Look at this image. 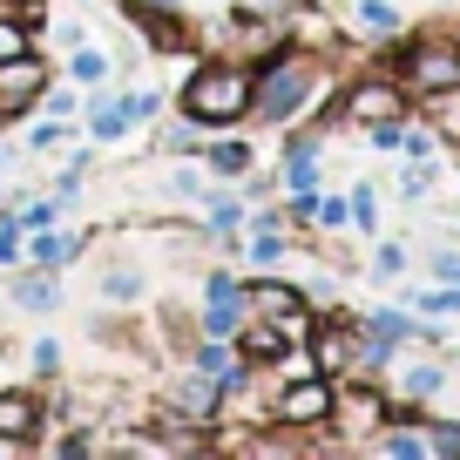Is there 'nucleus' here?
<instances>
[{
    "label": "nucleus",
    "instance_id": "43",
    "mask_svg": "<svg viewBox=\"0 0 460 460\" xmlns=\"http://www.w3.org/2000/svg\"><path fill=\"white\" fill-rule=\"evenodd\" d=\"M454 48H460V41H454Z\"/></svg>",
    "mask_w": 460,
    "mask_h": 460
},
{
    "label": "nucleus",
    "instance_id": "42",
    "mask_svg": "<svg viewBox=\"0 0 460 460\" xmlns=\"http://www.w3.org/2000/svg\"><path fill=\"white\" fill-rule=\"evenodd\" d=\"M0 14H7V0H0Z\"/></svg>",
    "mask_w": 460,
    "mask_h": 460
},
{
    "label": "nucleus",
    "instance_id": "41",
    "mask_svg": "<svg viewBox=\"0 0 460 460\" xmlns=\"http://www.w3.org/2000/svg\"><path fill=\"white\" fill-rule=\"evenodd\" d=\"M433 7H460V0H433Z\"/></svg>",
    "mask_w": 460,
    "mask_h": 460
},
{
    "label": "nucleus",
    "instance_id": "12",
    "mask_svg": "<svg viewBox=\"0 0 460 460\" xmlns=\"http://www.w3.org/2000/svg\"><path fill=\"white\" fill-rule=\"evenodd\" d=\"M420 115L433 122V136H440L447 149H460V82L440 88V95H420Z\"/></svg>",
    "mask_w": 460,
    "mask_h": 460
},
{
    "label": "nucleus",
    "instance_id": "31",
    "mask_svg": "<svg viewBox=\"0 0 460 460\" xmlns=\"http://www.w3.org/2000/svg\"><path fill=\"white\" fill-rule=\"evenodd\" d=\"M352 224H359V230H379V190H373V183L352 190Z\"/></svg>",
    "mask_w": 460,
    "mask_h": 460
},
{
    "label": "nucleus",
    "instance_id": "3",
    "mask_svg": "<svg viewBox=\"0 0 460 460\" xmlns=\"http://www.w3.org/2000/svg\"><path fill=\"white\" fill-rule=\"evenodd\" d=\"M359 352H366L359 318L332 312V318H312V325H305V359H312V373H325V379H352V373H359Z\"/></svg>",
    "mask_w": 460,
    "mask_h": 460
},
{
    "label": "nucleus",
    "instance_id": "39",
    "mask_svg": "<svg viewBox=\"0 0 460 460\" xmlns=\"http://www.w3.org/2000/svg\"><path fill=\"white\" fill-rule=\"evenodd\" d=\"M21 258V224H0V264Z\"/></svg>",
    "mask_w": 460,
    "mask_h": 460
},
{
    "label": "nucleus",
    "instance_id": "18",
    "mask_svg": "<svg viewBox=\"0 0 460 460\" xmlns=\"http://www.w3.org/2000/svg\"><path fill=\"white\" fill-rule=\"evenodd\" d=\"M203 163H210L217 176H244L251 170V143H237V136H230V143H210V149H203Z\"/></svg>",
    "mask_w": 460,
    "mask_h": 460
},
{
    "label": "nucleus",
    "instance_id": "13",
    "mask_svg": "<svg viewBox=\"0 0 460 460\" xmlns=\"http://www.w3.org/2000/svg\"><path fill=\"white\" fill-rule=\"evenodd\" d=\"M82 251V237H61V230H34V244H28V264L34 271H61V264Z\"/></svg>",
    "mask_w": 460,
    "mask_h": 460
},
{
    "label": "nucleus",
    "instance_id": "11",
    "mask_svg": "<svg viewBox=\"0 0 460 460\" xmlns=\"http://www.w3.org/2000/svg\"><path fill=\"white\" fill-rule=\"evenodd\" d=\"M285 345H291V332L271 325V318H244V325H237V352H244L251 366H278Z\"/></svg>",
    "mask_w": 460,
    "mask_h": 460
},
{
    "label": "nucleus",
    "instance_id": "2",
    "mask_svg": "<svg viewBox=\"0 0 460 460\" xmlns=\"http://www.w3.org/2000/svg\"><path fill=\"white\" fill-rule=\"evenodd\" d=\"M312 88H318V61L278 48V55L258 68V95H251V109H258L264 122H291V115L312 102Z\"/></svg>",
    "mask_w": 460,
    "mask_h": 460
},
{
    "label": "nucleus",
    "instance_id": "35",
    "mask_svg": "<svg viewBox=\"0 0 460 460\" xmlns=\"http://www.w3.org/2000/svg\"><path fill=\"white\" fill-rule=\"evenodd\" d=\"M420 312H460V285H433V291H420Z\"/></svg>",
    "mask_w": 460,
    "mask_h": 460
},
{
    "label": "nucleus",
    "instance_id": "8",
    "mask_svg": "<svg viewBox=\"0 0 460 460\" xmlns=\"http://www.w3.org/2000/svg\"><path fill=\"white\" fill-rule=\"evenodd\" d=\"M203 298H210V312H203V332H210V339H237V325L251 318V298H244V285H237V278H224V271H210Z\"/></svg>",
    "mask_w": 460,
    "mask_h": 460
},
{
    "label": "nucleus",
    "instance_id": "7",
    "mask_svg": "<svg viewBox=\"0 0 460 460\" xmlns=\"http://www.w3.org/2000/svg\"><path fill=\"white\" fill-rule=\"evenodd\" d=\"M413 109V95L400 88V75H366V82H352V95H345V115L352 122H393V115Z\"/></svg>",
    "mask_w": 460,
    "mask_h": 460
},
{
    "label": "nucleus",
    "instance_id": "17",
    "mask_svg": "<svg viewBox=\"0 0 460 460\" xmlns=\"http://www.w3.org/2000/svg\"><path fill=\"white\" fill-rule=\"evenodd\" d=\"M379 454H393V460H427V454H433V447H427V420H420V433H413V427L379 433Z\"/></svg>",
    "mask_w": 460,
    "mask_h": 460
},
{
    "label": "nucleus",
    "instance_id": "27",
    "mask_svg": "<svg viewBox=\"0 0 460 460\" xmlns=\"http://www.w3.org/2000/svg\"><path fill=\"white\" fill-rule=\"evenodd\" d=\"M14 224L28 230V237H34V230H55V224H61V197H55V203H21Z\"/></svg>",
    "mask_w": 460,
    "mask_h": 460
},
{
    "label": "nucleus",
    "instance_id": "20",
    "mask_svg": "<svg viewBox=\"0 0 460 460\" xmlns=\"http://www.w3.org/2000/svg\"><path fill=\"white\" fill-rule=\"evenodd\" d=\"M230 366H237V352H230L224 339H210V332H203V339H197V373H210L217 386H224V373H230Z\"/></svg>",
    "mask_w": 460,
    "mask_h": 460
},
{
    "label": "nucleus",
    "instance_id": "16",
    "mask_svg": "<svg viewBox=\"0 0 460 460\" xmlns=\"http://www.w3.org/2000/svg\"><path fill=\"white\" fill-rule=\"evenodd\" d=\"M359 325L373 332V339H386V345H406V339H427V332H420V325H413V318H406V312H393V305H379V312H366Z\"/></svg>",
    "mask_w": 460,
    "mask_h": 460
},
{
    "label": "nucleus",
    "instance_id": "28",
    "mask_svg": "<svg viewBox=\"0 0 460 460\" xmlns=\"http://www.w3.org/2000/svg\"><path fill=\"white\" fill-rule=\"evenodd\" d=\"M427 447L440 460H460V420H427Z\"/></svg>",
    "mask_w": 460,
    "mask_h": 460
},
{
    "label": "nucleus",
    "instance_id": "33",
    "mask_svg": "<svg viewBox=\"0 0 460 460\" xmlns=\"http://www.w3.org/2000/svg\"><path fill=\"white\" fill-rule=\"evenodd\" d=\"M237 224H244V203H210V230H217V237H230V230H237Z\"/></svg>",
    "mask_w": 460,
    "mask_h": 460
},
{
    "label": "nucleus",
    "instance_id": "15",
    "mask_svg": "<svg viewBox=\"0 0 460 460\" xmlns=\"http://www.w3.org/2000/svg\"><path fill=\"white\" fill-rule=\"evenodd\" d=\"M217 400H224V386H217L210 373H190L183 386H176V406H183L190 420H210V413H217Z\"/></svg>",
    "mask_w": 460,
    "mask_h": 460
},
{
    "label": "nucleus",
    "instance_id": "24",
    "mask_svg": "<svg viewBox=\"0 0 460 460\" xmlns=\"http://www.w3.org/2000/svg\"><path fill=\"white\" fill-rule=\"evenodd\" d=\"M88 129H95V143H115L129 122H122V109H115L109 95H95V109H88Z\"/></svg>",
    "mask_w": 460,
    "mask_h": 460
},
{
    "label": "nucleus",
    "instance_id": "14",
    "mask_svg": "<svg viewBox=\"0 0 460 460\" xmlns=\"http://www.w3.org/2000/svg\"><path fill=\"white\" fill-rule=\"evenodd\" d=\"M447 386V366H433V359H420V366H406L400 379H393V400H433V393Z\"/></svg>",
    "mask_w": 460,
    "mask_h": 460
},
{
    "label": "nucleus",
    "instance_id": "25",
    "mask_svg": "<svg viewBox=\"0 0 460 460\" xmlns=\"http://www.w3.org/2000/svg\"><path fill=\"white\" fill-rule=\"evenodd\" d=\"M115 109H122V122L136 129V122H156V109H163V102L149 95V88H129V95H115Z\"/></svg>",
    "mask_w": 460,
    "mask_h": 460
},
{
    "label": "nucleus",
    "instance_id": "40",
    "mask_svg": "<svg viewBox=\"0 0 460 460\" xmlns=\"http://www.w3.org/2000/svg\"><path fill=\"white\" fill-rule=\"evenodd\" d=\"M55 143H61L55 122H34V129H28V149H55Z\"/></svg>",
    "mask_w": 460,
    "mask_h": 460
},
{
    "label": "nucleus",
    "instance_id": "29",
    "mask_svg": "<svg viewBox=\"0 0 460 460\" xmlns=\"http://www.w3.org/2000/svg\"><path fill=\"white\" fill-rule=\"evenodd\" d=\"M312 224H318V230L352 224V197H318V203H312Z\"/></svg>",
    "mask_w": 460,
    "mask_h": 460
},
{
    "label": "nucleus",
    "instance_id": "26",
    "mask_svg": "<svg viewBox=\"0 0 460 460\" xmlns=\"http://www.w3.org/2000/svg\"><path fill=\"white\" fill-rule=\"evenodd\" d=\"M68 68H75V82H82V88H102V82H109V55H95V48H75Z\"/></svg>",
    "mask_w": 460,
    "mask_h": 460
},
{
    "label": "nucleus",
    "instance_id": "34",
    "mask_svg": "<svg viewBox=\"0 0 460 460\" xmlns=\"http://www.w3.org/2000/svg\"><path fill=\"white\" fill-rule=\"evenodd\" d=\"M433 190V163H406V176H400V197H427Z\"/></svg>",
    "mask_w": 460,
    "mask_h": 460
},
{
    "label": "nucleus",
    "instance_id": "1",
    "mask_svg": "<svg viewBox=\"0 0 460 460\" xmlns=\"http://www.w3.org/2000/svg\"><path fill=\"white\" fill-rule=\"evenodd\" d=\"M251 95H258V75L237 68V61H210L183 82V115L203 122V129H230L251 115Z\"/></svg>",
    "mask_w": 460,
    "mask_h": 460
},
{
    "label": "nucleus",
    "instance_id": "4",
    "mask_svg": "<svg viewBox=\"0 0 460 460\" xmlns=\"http://www.w3.org/2000/svg\"><path fill=\"white\" fill-rule=\"evenodd\" d=\"M393 75H400V88L413 102L420 95H440V88L460 82V48L454 41H406L400 61H393Z\"/></svg>",
    "mask_w": 460,
    "mask_h": 460
},
{
    "label": "nucleus",
    "instance_id": "36",
    "mask_svg": "<svg viewBox=\"0 0 460 460\" xmlns=\"http://www.w3.org/2000/svg\"><path fill=\"white\" fill-rule=\"evenodd\" d=\"M427 271H433V285H460V251H433Z\"/></svg>",
    "mask_w": 460,
    "mask_h": 460
},
{
    "label": "nucleus",
    "instance_id": "22",
    "mask_svg": "<svg viewBox=\"0 0 460 460\" xmlns=\"http://www.w3.org/2000/svg\"><path fill=\"white\" fill-rule=\"evenodd\" d=\"M285 183H291V190H318V149H312V143H298V149L285 156Z\"/></svg>",
    "mask_w": 460,
    "mask_h": 460
},
{
    "label": "nucleus",
    "instance_id": "37",
    "mask_svg": "<svg viewBox=\"0 0 460 460\" xmlns=\"http://www.w3.org/2000/svg\"><path fill=\"white\" fill-rule=\"evenodd\" d=\"M28 359H34V373L48 379V373H61V345H55V339H41V345L28 352Z\"/></svg>",
    "mask_w": 460,
    "mask_h": 460
},
{
    "label": "nucleus",
    "instance_id": "23",
    "mask_svg": "<svg viewBox=\"0 0 460 460\" xmlns=\"http://www.w3.org/2000/svg\"><path fill=\"white\" fill-rule=\"evenodd\" d=\"M359 28L386 41V34H400V7L393 0H359Z\"/></svg>",
    "mask_w": 460,
    "mask_h": 460
},
{
    "label": "nucleus",
    "instance_id": "32",
    "mask_svg": "<svg viewBox=\"0 0 460 460\" xmlns=\"http://www.w3.org/2000/svg\"><path fill=\"white\" fill-rule=\"evenodd\" d=\"M102 291H109V298H136V291H143V271H129V264H122V271L102 278Z\"/></svg>",
    "mask_w": 460,
    "mask_h": 460
},
{
    "label": "nucleus",
    "instance_id": "5",
    "mask_svg": "<svg viewBox=\"0 0 460 460\" xmlns=\"http://www.w3.org/2000/svg\"><path fill=\"white\" fill-rule=\"evenodd\" d=\"M332 400H339V379L291 373L278 393V427H332Z\"/></svg>",
    "mask_w": 460,
    "mask_h": 460
},
{
    "label": "nucleus",
    "instance_id": "19",
    "mask_svg": "<svg viewBox=\"0 0 460 460\" xmlns=\"http://www.w3.org/2000/svg\"><path fill=\"white\" fill-rule=\"evenodd\" d=\"M14 55H34V28L7 7V14H0V61H14Z\"/></svg>",
    "mask_w": 460,
    "mask_h": 460
},
{
    "label": "nucleus",
    "instance_id": "21",
    "mask_svg": "<svg viewBox=\"0 0 460 460\" xmlns=\"http://www.w3.org/2000/svg\"><path fill=\"white\" fill-rule=\"evenodd\" d=\"M14 305H21V312H48V305H55V278H48V271H28V278L14 285Z\"/></svg>",
    "mask_w": 460,
    "mask_h": 460
},
{
    "label": "nucleus",
    "instance_id": "30",
    "mask_svg": "<svg viewBox=\"0 0 460 460\" xmlns=\"http://www.w3.org/2000/svg\"><path fill=\"white\" fill-rule=\"evenodd\" d=\"M366 271H373L379 285H393V278H406V244H379V258L366 264Z\"/></svg>",
    "mask_w": 460,
    "mask_h": 460
},
{
    "label": "nucleus",
    "instance_id": "38",
    "mask_svg": "<svg viewBox=\"0 0 460 460\" xmlns=\"http://www.w3.org/2000/svg\"><path fill=\"white\" fill-rule=\"evenodd\" d=\"M170 197H203V176L197 170H176L170 176Z\"/></svg>",
    "mask_w": 460,
    "mask_h": 460
},
{
    "label": "nucleus",
    "instance_id": "9",
    "mask_svg": "<svg viewBox=\"0 0 460 460\" xmlns=\"http://www.w3.org/2000/svg\"><path fill=\"white\" fill-rule=\"evenodd\" d=\"M41 88H48V68L34 55L0 61V115H21L28 102H41Z\"/></svg>",
    "mask_w": 460,
    "mask_h": 460
},
{
    "label": "nucleus",
    "instance_id": "6",
    "mask_svg": "<svg viewBox=\"0 0 460 460\" xmlns=\"http://www.w3.org/2000/svg\"><path fill=\"white\" fill-rule=\"evenodd\" d=\"M244 298H251V318H271V325H285V332H305V325H312V298H305L298 285H278V278H251Z\"/></svg>",
    "mask_w": 460,
    "mask_h": 460
},
{
    "label": "nucleus",
    "instance_id": "10",
    "mask_svg": "<svg viewBox=\"0 0 460 460\" xmlns=\"http://www.w3.org/2000/svg\"><path fill=\"white\" fill-rule=\"evenodd\" d=\"M41 427H48V413H41L34 393H0V440L7 447H28Z\"/></svg>",
    "mask_w": 460,
    "mask_h": 460
}]
</instances>
